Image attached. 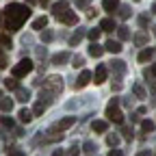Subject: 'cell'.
Returning <instances> with one entry per match:
<instances>
[{
	"label": "cell",
	"instance_id": "6da1fadb",
	"mask_svg": "<svg viewBox=\"0 0 156 156\" xmlns=\"http://www.w3.org/2000/svg\"><path fill=\"white\" fill-rule=\"evenodd\" d=\"M2 17H5V26H7L11 33H15V30L22 28V24L30 17V7L11 2V5L2 11Z\"/></svg>",
	"mask_w": 156,
	"mask_h": 156
},
{
	"label": "cell",
	"instance_id": "7a4b0ae2",
	"mask_svg": "<svg viewBox=\"0 0 156 156\" xmlns=\"http://www.w3.org/2000/svg\"><path fill=\"white\" fill-rule=\"evenodd\" d=\"M117 104H119V98H113L108 102V106H106V117L113 124H124V113L117 108Z\"/></svg>",
	"mask_w": 156,
	"mask_h": 156
},
{
	"label": "cell",
	"instance_id": "3957f363",
	"mask_svg": "<svg viewBox=\"0 0 156 156\" xmlns=\"http://www.w3.org/2000/svg\"><path fill=\"white\" fill-rule=\"evenodd\" d=\"M35 69V65H33V61L30 58H22L17 65H13V69H11V74L15 76V78H22V76H26V74H30Z\"/></svg>",
	"mask_w": 156,
	"mask_h": 156
},
{
	"label": "cell",
	"instance_id": "277c9868",
	"mask_svg": "<svg viewBox=\"0 0 156 156\" xmlns=\"http://www.w3.org/2000/svg\"><path fill=\"white\" fill-rule=\"evenodd\" d=\"M44 87H46V89H50L54 95H58V93L63 91V80H61V76H50L48 80L44 83Z\"/></svg>",
	"mask_w": 156,
	"mask_h": 156
},
{
	"label": "cell",
	"instance_id": "5b68a950",
	"mask_svg": "<svg viewBox=\"0 0 156 156\" xmlns=\"http://www.w3.org/2000/svg\"><path fill=\"white\" fill-rule=\"evenodd\" d=\"M61 139H63V130L58 128V126H52V128L46 130V136H44L46 143H50V141H61Z\"/></svg>",
	"mask_w": 156,
	"mask_h": 156
},
{
	"label": "cell",
	"instance_id": "8992f818",
	"mask_svg": "<svg viewBox=\"0 0 156 156\" xmlns=\"http://www.w3.org/2000/svg\"><path fill=\"white\" fill-rule=\"evenodd\" d=\"M106 76H108V69H106L104 65H98V67H95V72L91 74V78H93V83H95V85L104 83V80H106Z\"/></svg>",
	"mask_w": 156,
	"mask_h": 156
},
{
	"label": "cell",
	"instance_id": "52a82bcc",
	"mask_svg": "<svg viewBox=\"0 0 156 156\" xmlns=\"http://www.w3.org/2000/svg\"><path fill=\"white\" fill-rule=\"evenodd\" d=\"M67 9H69V2H67V0H61V2H54V5H52V13H54V17H56V20L61 17Z\"/></svg>",
	"mask_w": 156,
	"mask_h": 156
},
{
	"label": "cell",
	"instance_id": "ba28073f",
	"mask_svg": "<svg viewBox=\"0 0 156 156\" xmlns=\"http://www.w3.org/2000/svg\"><path fill=\"white\" fill-rule=\"evenodd\" d=\"M58 20H61L63 24H67V26H76V24H78V15H76L74 11H69V9H67L61 17H58Z\"/></svg>",
	"mask_w": 156,
	"mask_h": 156
},
{
	"label": "cell",
	"instance_id": "9c48e42d",
	"mask_svg": "<svg viewBox=\"0 0 156 156\" xmlns=\"http://www.w3.org/2000/svg\"><path fill=\"white\" fill-rule=\"evenodd\" d=\"M89 83H91V72L83 69V72H80V76H78V80H76V89H85Z\"/></svg>",
	"mask_w": 156,
	"mask_h": 156
},
{
	"label": "cell",
	"instance_id": "30bf717a",
	"mask_svg": "<svg viewBox=\"0 0 156 156\" xmlns=\"http://www.w3.org/2000/svg\"><path fill=\"white\" fill-rule=\"evenodd\" d=\"M111 69L117 74V76H124L126 74V61H122V58H115V61H111Z\"/></svg>",
	"mask_w": 156,
	"mask_h": 156
},
{
	"label": "cell",
	"instance_id": "8fae6325",
	"mask_svg": "<svg viewBox=\"0 0 156 156\" xmlns=\"http://www.w3.org/2000/svg\"><path fill=\"white\" fill-rule=\"evenodd\" d=\"M104 50H108L111 54H119L124 50V46H122V41H113V39H108V41L104 44Z\"/></svg>",
	"mask_w": 156,
	"mask_h": 156
},
{
	"label": "cell",
	"instance_id": "7c38bea8",
	"mask_svg": "<svg viewBox=\"0 0 156 156\" xmlns=\"http://www.w3.org/2000/svg\"><path fill=\"white\" fill-rule=\"evenodd\" d=\"M100 30H104V33H113V30H117V24H115V20H113V17H106V20H102V22H100Z\"/></svg>",
	"mask_w": 156,
	"mask_h": 156
},
{
	"label": "cell",
	"instance_id": "4fadbf2b",
	"mask_svg": "<svg viewBox=\"0 0 156 156\" xmlns=\"http://www.w3.org/2000/svg\"><path fill=\"white\" fill-rule=\"evenodd\" d=\"M87 35V30L85 28H76V33L69 37V46H78V44H80L83 41V37Z\"/></svg>",
	"mask_w": 156,
	"mask_h": 156
},
{
	"label": "cell",
	"instance_id": "5bb4252c",
	"mask_svg": "<svg viewBox=\"0 0 156 156\" xmlns=\"http://www.w3.org/2000/svg\"><path fill=\"white\" fill-rule=\"evenodd\" d=\"M102 7H104L106 13H115L119 9V0H102Z\"/></svg>",
	"mask_w": 156,
	"mask_h": 156
},
{
	"label": "cell",
	"instance_id": "9a60e30c",
	"mask_svg": "<svg viewBox=\"0 0 156 156\" xmlns=\"http://www.w3.org/2000/svg\"><path fill=\"white\" fill-rule=\"evenodd\" d=\"M152 56H154V48H145V50H141L139 52V63H147V61H152Z\"/></svg>",
	"mask_w": 156,
	"mask_h": 156
},
{
	"label": "cell",
	"instance_id": "2e32d148",
	"mask_svg": "<svg viewBox=\"0 0 156 156\" xmlns=\"http://www.w3.org/2000/svg\"><path fill=\"white\" fill-rule=\"evenodd\" d=\"M15 100H17V102H28V100H30V91L17 87V89H15Z\"/></svg>",
	"mask_w": 156,
	"mask_h": 156
},
{
	"label": "cell",
	"instance_id": "e0dca14e",
	"mask_svg": "<svg viewBox=\"0 0 156 156\" xmlns=\"http://www.w3.org/2000/svg\"><path fill=\"white\" fill-rule=\"evenodd\" d=\"M39 98H41V102H46V104H52L56 95H54L50 89H46V87H44V89H41V93H39Z\"/></svg>",
	"mask_w": 156,
	"mask_h": 156
},
{
	"label": "cell",
	"instance_id": "ac0fdd59",
	"mask_svg": "<svg viewBox=\"0 0 156 156\" xmlns=\"http://www.w3.org/2000/svg\"><path fill=\"white\" fill-rule=\"evenodd\" d=\"M67 61H69V52H58V54L52 56V63H54V65H63V63H67Z\"/></svg>",
	"mask_w": 156,
	"mask_h": 156
},
{
	"label": "cell",
	"instance_id": "d6986e66",
	"mask_svg": "<svg viewBox=\"0 0 156 156\" xmlns=\"http://www.w3.org/2000/svg\"><path fill=\"white\" fill-rule=\"evenodd\" d=\"M74 124H76V117H74V115H69V117H63V119L58 122L56 126L61 128V130H67V128H69V126H74Z\"/></svg>",
	"mask_w": 156,
	"mask_h": 156
},
{
	"label": "cell",
	"instance_id": "ffe728a7",
	"mask_svg": "<svg viewBox=\"0 0 156 156\" xmlns=\"http://www.w3.org/2000/svg\"><path fill=\"white\" fill-rule=\"evenodd\" d=\"M46 26H48V17H46V15H41V17L33 20V28H35V30H44Z\"/></svg>",
	"mask_w": 156,
	"mask_h": 156
},
{
	"label": "cell",
	"instance_id": "44dd1931",
	"mask_svg": "<svg viewBox=\"0 0 156 156\" xmlns=\"http://www.w3.org/2000/svg\"><path fill=\"white\" fill-rule=\"evenodd\" d=\"M91 128H93V132H106V130H108V124L102 122V119H95V122L91 124Z\"/></svg>",
	"mask_w": 156,
	"mask_h": 156
},
{
	"label": "cell",
	"instance_id": "7402d4cb",
	"mask_svg": "<svg viewBox=\"0 0 156 156\" xmlns=\"http://www.w3.org/2000/svg\"><path fill=\"white\" fill-rule=\"evenodd\" d=\"M33 111H28V108H22V111H20V122H24V124H30L33 122Z\"/></svg>",
	"mask_w": 156,
	"mask_h": 156
},
{
	"label": "cell",
	"instance_id": "603a6c76",
	"mask_svg": "<svg viewBox=\"0 0 156 156\" xmlns=\"http://www.w3.org/2000/svg\"><path fill=\"white\" fill-rule=\"evenodd\" d=\"M13 108V100H11V98H0V111H5V113H9Z\"/></svg>",
	"mask_w": 156,
	"mask_h": 156
},
{
	"label": "cell",
	"instance_id": "cb8c5ba5",
	"mask_svg": "<svg viewBox=\"0 0 156 156\" xmlns=\"http://www.w3.org/2000/svg\"><path fill=\"white\" fill-rule=\"evenodd\" d=\"M147 41H150L147 33H143V30H141V33H136V35H134V44H136V46H145Z\"/></svg>",
	"mask_w": 156,
	"mask_h": 156
},
{
	"label": "cell",
	"instance_id": "d4e9b609",
	"mask_svg": "<svg viewBox=\"0 0 156 156\" xmlns=\"http://www.w3.org/2000/svg\"><path fill=\"white\" fill-rule=\"evenodd\" d=\"M89 54H91V56H95V58H98V56H102V54H104V48H102V46H98V44H95V41H93V44H91V46H89Z\"/></svg>",
	"mask_w": 156,
	"mask_h": 156
},
{
	"label": "cell",
	"instance_id": "484cf974",
	"mask_svg": "<svg viewBox=\"0 0 156 156\" xmlns=\"http://www.w3.org/2000/svg\"><path fill=\"white\" fill-rule=\"evenodd\" d=\"M119 139H122V136L117 134V132H108V134H106V143H108L111 147H117V143H119Z\"/></svg>",
	"mask_w": 156,
	"mask_h": 156
},
{
	"label": "cell",
	"instance_id": "4316f807",
	"mask_svg": "<svg viewBox=\"0 0 156 156\" xmlns=\"http://www.w3.org/2000/svg\"><path fill=\"white\" fill-rule=\"evenodd\" d=\"M117 37H119V41H126V39H130L128 26H117Z\"/></svg>",
	"mask_w": 156,
	"mask_h": 156
},
{
	"label": "cell",
	"instance_id": "83f0119b",
	"mask_svg": "<svg viewBox=\"0 0 156 156\" xmlns=\"http://www.w3.org/2000/svg\"><path fill=\"white\" fill-rule=\"evenodd\" d=\"M46 108H48V104L39 100V102H35V106H33V115H44Z\"/></svg>",
	"mask_w": 156,
	"mask_h": 156
},
{
	"label": "cell",
	"instance_id": "f1b7e54d",
	"mask_svg": "<svg viewBox=\"0 0 156 156\" xmlns=\"http://www.w3.org/2000/svg\"><path fill=\"white\" fill-rule=\"evenodd\" d=\"M141 128H143V132H154V130H156V124H154L152 119H143V122H141Z\"/></svg>",
	"mask_w": 156,
	"mask_h": 156
},
{
	"label": "cell",
	"instance_id": "f546056e",
	"mask_svg": "<svg viewBox=\"0 0 156 156\" xmlns=\"http://www.w3.org/2000/svg\"><path fill=\"white\" fill-rule=\"evenodd\" d=\"M132 93H134L136 98H145V89H143V85L134 83V85H132Z\"/></svg>",
	"mask_w": 156,
	"mask_h": 156
},
{
	"label": "cell",
	"instance_id": "4dcf8cb0",
	"mask_svg": "<svg viewBox=\"0 0 156 156\" xmlns=\"http://www.w3.org/2000/svg\"><path fill=\"white\" fill-rule=\"evenodd\" d=\"M154 76H156V63H154L150 69H145V72H143V78H145L147 83H150V80H154Z\"/></svg>",
	"mask_w": 156,
	"mask_h": 156
},
{
	"label": "cell",
	"instance_id": "1f68e13d",
	"mask_svg": "<svg viewBox=\"0 0 156 156\" xmlns=\"http://www.w3.org/2000/svg\"><path fill=\"white\" fill-rule=\"evenodd\" d=\"M24 154H26L24 150H20V147H15V145L7 147V156H24Z\"/></svg>",
	"mask_w": 156,
	"mask_h": 156
},
{
	"label": "cell",
	"instance_id": "d6a6232c",
	"mask_svg": "<svg viewBox=\"0 0 156 156\" xmlns=\"http://www.w3.org/2000/svg\"><path fill=\"white\" fill-rule=\"evenodd\" d=\"M117 11H119V17H122V20H128V17L132 15V9H130V7H122V5H119V9H117Z\"/></svg>",
	"mask_w": 156,
	"mask_h": 156
},
{
	"label": "cell",
	"instance_id": "836d02e7",
	"mask_svg": "<svg viewBox=\"0 0 156 156\" xmlns=\"http://www.w3.org/2000/svg\"><path fill=\"white\" fill-rule=\"evenodd\" d=\"M52 39H54V33L48 30V28H44V33H41V41H44V44H50Z\"/></svg>",
	"mask_w": 156,
	"mask_h": 156
},
{
	"label": "cell",
	"instance_id": "e575fe53",
	"mask_svg": "<svg viewBox=\"0 0 156 156\" xmlns=\"http://www.w3.org/2000/svg\"><path fill=\"white\" fill-rule=\"evenodd\" d=\"M122 136L124 139H128V141H132V136H134V132H132V128H128V126H122Z\"/></svg>",
	"mask_w": 156,
	"mask_h": 156
},
{
	"label": "cell",
	"instance_id": "d590c367",
	"mask_svg": "<svg viewBox=\"0 0 156 156\" xmlns=\"http://www.w3.org/2000/svg\"><path fill=\"white\" fill-rule=\"evenodd\" d=\"M95 150H98V147H95V143H93V141H85V143H83V152H87V154H93Z\"/></svg>",
	"mask_w": 156,
	"mask_h": 156
},
{
	"label": "cell",
	"instance_id": "8d00e7d4",
	"mask_svg": "<svg viewBox=\"0 0 156 156\" xmlns=\"http://www.w3.org/2000/svg\"><path fill=\"white\" fill-rule=\"evenodd\" d=\"M5 87L15 91V89H17V78H15V76H13V78H7V80H5Z\"/></svg>",
	"mask_w": 156,
	"mask_h": 156
},
{
	"label": "cell",
	"instance_id": "74e56055",
	"mask_svg": "<svg viewBox=\"0 0 156 156\" xmlns=\"http://www.w3.org/2000/svg\"><path fill=\"white\" fill-rule=\"evenodd\" d=\"M100 33H102L100 28H91V30L87 33V37L91 39V41H98V37H100Z\"/></svg>",
	"mask_w": 156,
	"mask_h": 156
},
{
	"label": "cell",
	"instance_id": "f35d334b",
	"mask_svg": "<svg viewBox=\"0 0 156 156\" xmlns=\"http://www.w3.org/2000/svg\"><path fill=\"white\" fill-rule=\"evenodd\" d=\"M72 65H74L76 69H78V67H83V65H85V56H80V54L74 56V63H72Z\"/></svg>",
	"mask_w": 156,
	"mask_h": 156
},
{
	"label": "cell",
	"instance_id": "ab89813d",
	"mask_svg": "<svg viewBox=\"0 0 156 156\" xmlns=\"http://www.w3.org/2000/svg\"><path fill=\"white\" fill-rule=\"evenodd\" d=\"M35 52H37V56H39V58H46V54H48L46 46H37V50H35Z\"/></svg>",
	"mask_w": 156,
	"mask_h": 156
},
{
	"label": "cell",
	"instance_id": "60d3db41",
	"mask_svg": "<svg viewBox=\"0 0 156 156\" xmlns=\"http://www.w3.org/2000/svg\"><path fill=\"white\" fill-rule=\"evenodd\" d=\"M89 2H91V0H74V5H76L78 9H87Z\"/></svg>",
	"mask_w": 156,
	"mask_h": 156
},
{
	"label": "cell",
	"instance_id": "b9f144b4",
	"mask_svg": "<svg viewBox=\"0 0 156 156\" xmlns=\"http://www.w3.org/2000/svg\"><path fill=\"white\" fill-rule=\"evenodd\" d=\"M0 44H2V46H9V48H11V37H9V35H0Z\"/></svg>",
	"mask_w": 156,
	"mask_h": 156
},
{
	"label": "cell",
	"instance_id": "7bdbcfd3",
	"mask_svg": "<svg viewBox=\"0 0 156 156\" xmlns=\"http://www.w3.org/2000/svg\"><path fill=\"white\" fill-rule=\"evenodd\" d=\"M7 67V54L2 52V48H0V69Z\"/></svg>",
	"mask_w": 156,
	"mask_h": 156
},
{
	"label": "cell",
	"instance_id": "ee69618b",
	"mask_svg": "<svg viewBox=\"0 0 156 156\" xmlns=\"http://www.w3.org/2000/svg\"><path fill=\"white\" fill-rule=\"evenodd\" d=\"M139 24H141V28H145L150 24V17L147 15H139Z\"/></svg>",
	"mask_w": 156,
	"mask_h": 156
},
{
	"label": "cell",
	"instance_id": "f6af8a7d",
	"mask_svg": "<svg viewBox=\"0 0 156 156\" xmlns=\"http://www.w3.org/2000/svg\"><path fill=\"white\" fill-rule=\"evenodd\" d=\"M2 126H5V128H13V119L5 115V117H2Z\"/></svg>",
	"mask_w": 156,
	"mask_h": 156
},
{
	"label": "cell",
	"instance_id": "bcb514c9",
	"mask_svg": "<svg viewBox=\"0 0 156 156\" xmlns=\"http://www.w3.org/2000/svg\"><path fill=\"white\" fill-rule=\"evenodd\" d=\"M65 156H78V145H72L69 150H67V154Z\"/></svg>",
	"mask_w": 156,
	"mask_h": 156
},
{
	"label": "cell",
	"instance_id": "7dc6e473",
	"mask_svg": "<svg viewBox=\"0 0 156 156\" xmlns=\"http://www.w3.org/2000/svg\"><path fill=\"white\" fill-rule=\"evenodd\" d=\"M108 156H124V152L117 150V147H113V150H108Z\"/></svg>",
	"mask_w": 156,
	"mask_h": 156
},
{
	"label": "cell",
	"instance_id": "c3c4849f",
	"mask_svg": "<svg viewBox=\"0 0 156 156\" xmlns=\"http://www.w3.org/2000/svg\"><path fill=\"white\" fill-rule=\"evenodd\" d=\"M113 91H122V83L115 78V83H113Z\"/></svg>",
	"mask_w": 156,
	"mask_h": 156
},
{
	"label": "cell",
	"instance_id": "681fc988",
	"mask_svg": "<svg viewBox=\"0 0 156 156\" xmlns=\"http://www.w3.org/2000/svg\"><path fill=\"white\" fill-rule=\"evenodd\" d=\"M22 44H33V37H30V35H24V37H22Z\"/></svg>",
	"mask_w": 156,
	"mask_h": 156
},
{
	"label": "cell",
	"instance_id": "f907efd6",
	"mask_svg": "<svg viewBox=\"0 0 156 156\" xmlns=\"http://www.w3.org/2000/svg\"><path fill=\"white\" fill-rule=\"evenodd\" d=\"M130 119H132V122H141V115H139V113H132Z\"/></svg>",
	"mask_w": 156,
	"mask_h": 156
},
{
	"label": "cell",
	"instance_id": "816d5d0a",
	"mask_svg": "<svg viewBox=\"0 0 156 156\" xmlns=\"http://www.w3.org/2000/svg\"><path fill=\"white\" fill-rule=\"evenodd\" d=\"M136 156H152V152H150V150H141V152L136 154Z\"/></svg>",
	"mask_w": 156,
	"mask_h": 156
},
{
	"label": "cell",
	"instance_id": "f5cc1de1",
	"mask_svg": "<svg viewBox=\"0 0 156 156\" xmlns=\"http://www.w3.org/2000/svg\"><path fill=\"white\" fill-rule=\"evenodd\" d=\"M150 91L156 93V80H150Z\"/></svg>",
	"mask_w": 156,
	"mask_h": 156
},
{
	"label": "cell",
	"instance_id": "db71d44e",
	"mask_svg": "<svg viewBox=\"0 0 156 156\" xmlns=\"http://www.w3.org/2000/svg\"><path fill=\"white\" fill-rule=\"evenodd\" d=\"M95 13H98V11H95V9H87V17H93V15H95Z\"/></svg>",
	"mask_w": 156,
	"mask_h": 156
},
{
	"label": "cell",
	"instance_id": "11a10c76",
	"mask_svg": "<svg viewBox=\"0 0 156 156\" xmlns=\"http://www.w3.org/2000/svg\"><path fill=\"white\" fill-rule=\"evenodd\" d=\"M145 111H147L145 106H139V108H136V113H139V115H145Z\"/></svg>",
	"mask_w": 156,
	"mask_h": 156
},
{
	"label": "cell",
	"instance_id": "9f6ffc18",
	"mask_svg": "<svg viewBox=\"0 0 156 156\" xmlns=\"http://www.w3.org/2000/svg\"><path fill=\"white\" fill-rule=\"evenodd\" d=\"M52 156H65V154H63L61 150H54V152H52Z\"/></svg>",
	"mask_w": 156,
	"mask_h": 156
},
{
	"label": "cell",
	"instance_id": "6f0895ef",
	"mask_svg": "<svg viewBox=\"0 0 156 156\" xmlns=\"http://www.w3.org/2000/svg\"><path fill=\"white\" fill-rule=\"evenodd\" d=\"M39 5H41V7H48V5H50V0H39Z\"/></svg>",
	"mask_w": 156,
	"mask_h": 156
},
{
	"label": "cell",
	"instance_id": "680465c9",
	"mask_svg": "<svg viewBox=\"0 0 156 156\" xmlns=\"http://www.w3.org/2000/svg\"><path fill=\"white\" fill-rule=\"evenodd\" d=\"M152 13H154V15H156V2H154V5H152Z\"/></svg>",
	"mask_w": 156,
	"mask_h": 156
},
{
	"label": "cell",
	"instance_id": "91938a15",
	"mask_svg": "<svg viewBox=\"0 0 156 156\" xmlns=\"http://www.w3.org/2000/svg\"><path fill=\"white\" fill-rule=\"evenodd\" d=\"M26 2H30V5H33V2H37V0H26Z\"/></svg>",
	"mask_w": 156,
	"mask_h": 156
},
{
	"label": "cell",
	"instance_id": "94428289",
	"mask_svg": "<svg viewBox=\"0 0 156 156\" xmlns=\"http://www.w3.org/2000/svg\"><path fill=\"white\" fill-rule=\"evenodd\" d=\"M154 37H156V26H154Z\"/></svg>",
	"mask_w": 156,
	"mask_h": 156
},
{
	"label": "cell",
	"instance_id": "6125c7cd",
	"mask_svg": "<svg viewBox=\"0 0 156 156\" xmlns=\"http://www.w3.org/2000/svg\"><path fill=\"white\" fill-rule=\"evenodd\" d=\"M0 98H2V91H0Z\"/></svg>",
	"mask_w": 156,
	"mask_h": 156
},
{
	"label": "cell",
	"instance_id": "be15d7a7",
	"mask_svg": "<svg viewBox=\"0 0 156 156\" xmlns=\"http://www.w3.org/2000/svg\"><path fill=\"white\" fill-rule=\"evenodd\" d=\"M0 20H2V13H0Z\"/></svg>",
	"mask_w": 156,
	"mask_h": 156
},
{
	"label": "cell",
	"instance_id": "e7e4bbea",
	"mask_svg": "<svg viewBox=\"0 0 156 156\" xmlns=\"http://www.w3.org/2000/svg\"><path fill=\"white\" fill-rule=\"evenodd\" d=\"M134 2H139V0H134Z\"/></svg>",
	"mask_w": 156,
	"mask_h": 156
}]
</instances>
